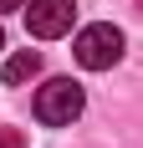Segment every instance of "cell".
Wrapping results in <instances>:
<instances>
[{
    "instance_id": "obj_1",
    "label": "cell",
    "mask_w": 143,
    "mask_h": 148,
    "mask_svg": "<svg viewBox=\"0 0 143 148\" xmlns=\"http://www.w3.org/2000/svg\"><path fill=\"white\" fill-rule=\"evenodd\" d=\"M72 56H77V66H87V72H107V66L123 61V31H118L113 21L82 26L77 41H72Z\"/></svg>"
},
{
    "instance_id": "obj_2",
    "label": "cell",
    "mask_w": 143,
    "mask_h": 148,
    "mask_svg": "<svg viewBox=\"0 0 143 148\" xmlns=\"http://www.w3.org/2000/svg\"><path fill=\"white\" fill-rule=\"evenodd\" d=\"M82 107H87V97H82V87H77L72 77H51V82L36 92V118H41L46 128H72V123L82 118Z\"/></svg>"
},
{
    "instance_id": "obj_4",
    "label": "cell",
    "mask_w": 143,
    "mask_h": 148,
    "mask_svg": "<svg viewBox=\"0 0 143 148\" xmlns=\"http://www.w3.org/2000/svg\"><path fill=\"white\" fill-rule=\"evenodd\" d=\"M41 72V51H15V56H5V72H0V82H5V87H26L31 77Z\"/></svg>"
},
{
    "instance_id": "obj_5",
    "label": "cell",
    "mask_w": 143,
    "mask_h": 148,
    "mask_svg": "<svg viewBox=\"0 0 143 148\" xmlns=\"http://www.w3.org/2000/svg\"><path fill=\"white\" fill-rule=\"evenodd\" d=\"M0 148H26V133L21 128H0Z\"/></svg>"
},
{
    "instance_id": "obj_3",
    "label": "cell",
    "mask_w": 143,
    "mask_h": 148,
    "mask_svg": "<svg viewBox=\"0 0 143 148\" xmlns=\"http://www.w3.org/2000/svg\"><path fill=\"white\" fill-rule=\"evenodd\" d=\"M77 21V0H26V31L36 41H56Z\"/></svg>"
},
{
    "instance_id": "obj_7",
    "label": "cell",
    "mask_w": 143,
    "mask_h": 148,
    "mask_svg": "<svg viewBox=\"0 0 143 148\" xmlns=\"http://www.w3.org/2000/svg\"><path fill=\"white\" fill-rule=\"evenodd\" d=\"M0 46H5V31H0Z\"/></svg>"
},
{
    "instance_id": "obj_6",
    "label": "cell",
    "mask_w": 143,
    "mask_h": 148,
    "mask_svg": "<svg viewBox=\"0 0 143 148\" xmlns=\"http://www.w3.org/2000/svg\"><path fill=\"white\" fill-rule=\"evenodd\" d=\"M26 0H0V15H10V10H21Z\"/></svg>"
}]
</instances>
